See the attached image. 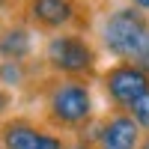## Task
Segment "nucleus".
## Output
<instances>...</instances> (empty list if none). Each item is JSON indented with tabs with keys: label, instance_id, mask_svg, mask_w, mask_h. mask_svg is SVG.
Segmentation results:
<instances>
[{
	"label": "nucleus",
	"instance_id": "nucleus-14",
	"mask_svg": "<svg viewBox=\"0 0 149 149\" xmlns=\"http://www.w3.org/2000/svg\"><path fill=\"white\" fill-rule=\"evenodd\" d=\"M140 149H149V131L143 134V140H140Z\"/></svg>",
	"mask_w": 149,
	"mask_h": 149
},
{
	"label": "nucleus",
	"instance_id": "nucleus-12",
	"mask_svg": "<svg viewBox=\"0 0 149 149\" xmlns=\"http://www.w3.org/2000/svg\"><path fill=\"white\" fill-rule=\"evenodd\" d=\"M63 149H93V143H90V137H74V140L66 143Z\"/></svg>",
	"mask_w": 149,
	"mask_h": 149
},
{
	"label": "nucleus",
	"instance_id": "nucleus-1",
	"mask_svg": "<svg viewBox=\"0 0 149 149\" xmlns=\"http://www.w3.org/2000/svg\"><path fill=\"white\" fill-rule=\"evenodd\" d=\"M93 90L84 78H57L45 86V119L57 131H84L93 122Z\"/></svg>",
	"mask_w": 149,
	"mask_h": 149
},
{
	"label": "nucleus",
	"instance_id": "nucleus-3",
	"mask_svg": "<svg viewBox=\"0 0 149 149\" xmlns=\"http://www.w3.org/2000/svg\"><path fill=\"white\" fill-rule=\"evenodd\" d=\"M45 63L60 78H90L95 72V51L81 33H54L45 42Z\"/></svg>",
	"mask_w": 149,
	"mask_h": 149
},
{
	"label": "nucleus",
	"instance_id": "nucleus-9",
	"mask_svg": "<svg viewBox=\"0 0 149 149\" xmlns=\"http://www.w3.org/2000/svg\"><path fill=\"white\" fill-rule=\"evenodd\" d=\"M128 113H131V119L137 122L143 131H149V93H146V95H140L137 102L128 107Z\"/></svg>",
	"mask_w": 149,
	"mask_h": 149
},
{
	"label": "nucleus",
	"instance_id": "nucleus-5",
	"mask_svg": "<svg viewBox=\"0 0 149 149\" xmlns=\"http://www.w3.org/2000/svg\"><path fill=\"white\" fill-rule=\"evenodd\" d=\"M0 146L3 149H63L66 140L27 116H12L0 125Z\"/></svg>",
	"mask_w": 149,
	"mask_h": 149
},
{
	"label": "nucleus",
	"instance_id": "nucleus-11",
	"mask_svg": "<svg viewBox=\"0 0 149 149\" xmlns=\"http://www.w3.org/2000/svg\"><path fill=\"white\" fill-rule=\"evenodd\" d=\"M134 63H137V66H140V69L149 74V42H146V48H143V51L137 54V60H134Z\"/></svg>",
	"mask_w": 149,
	"mask_h": 149
},
{
	"label": "nucleus",
	"instance_id": "nucleus-6",
	"mask_svg": "<svg viewBox=\"0 0 149 149\" xmlns=\"http://www.w3.org/2000/svg\"><path fill=\"white\" fill-rule=\"evenodd\" d=\"M143 128L131 119L128 110H113L98 122L95 134L90 137L93 149H140Z\"/></svg>",
	"mask_w": 149,
	"mask_h": 149
},
{
	"label": "nucleus",
	"instance_id": "nucleus-10",
	"mask_svg": "<svg viewBox=\"0 0 149 149\" xmlns=\"http://www.w3.org/2000/svg\"><path fill=\"white\" fill-rule=\"evenodd\" d=\"M9 107H12V93L6 90V86H0V116H3Z\"/></svg>",
	"mask_w": 149,
	"mask_h": 149
},
{
	"label": "nucleus",
	"instance_id": "nucleus-7",
	"mask_svg": "<svg viewBox=\"0 0 149 149\" xmlns=\"http://www.w3.org/2000/svg\"><path fill=\"white\" fill-rule=\"evenodd\" d=\"M24 15L33 27L48 33H63L78 21V3L74 0H27Z\"/></svg>",
	"mask_w": 149,
	"mask_h": 149
},
{
	"label": "nucleus",
	"instance_id": "nucleus-2",
	"mask_svg": "<svg viewBox=\"0 0 149 149\" xmlns=\"http://www.w3.org/2000/svg\"><path fill=\"white\" fill-rule=\"evenodd\" d=\"M102 42L116 60L134 63L149 42V15L137 6H119L102 24Z\"/></svg>",
	"mask_w": 149,
	"mask_h": 149
},
{
	"label": "nucleus",
	"instance_id": "nucleus-4",
	"mask_svg": "<svg viewBox=\"0 0 149 149\" xmlns=\"http://www.w3.org/2000/svg\"><path fill=\"white\" fill-rule=\"evenodd\" d=\"M102 86H104L107 98L116 104V110H128L140 95L149 93V74L137 63L119 60V63H113L110 69H104Z\"/></svg>",
	"mask_w": 149,
	"mask_h": 149
},
{
	"label": "nucleus",
	"instance_id": "nucleus-13",
	"mask_svg": "<svg viewBox=\"0 0 149 149\" xmlns=\"http://www.w3.org/2000/svg\"><path fill=\"white\" fill-rule=\"evenodd\" d=\"M131 3L137 6V9H143V12H149V0H131Z\"/></svg>",
	"mask_w": 149,
	"mask_h": 149
},
{
	"label": "nucleus",
	"instance_id": "nucleus-8",
	"mask_svg": "<svg viewBox=\"0 0 149 149\" xmlns=\"http://www.w3.org/2000/svg\"><path fill=\"white\" fill-rule=\"evenodd\" d=\"M33 54V33L24 24H9L0 30V60L3 63H24Z\"/></svg>",
	"mask_w": 149,
	"mask_h": 149
}]
</instances>
